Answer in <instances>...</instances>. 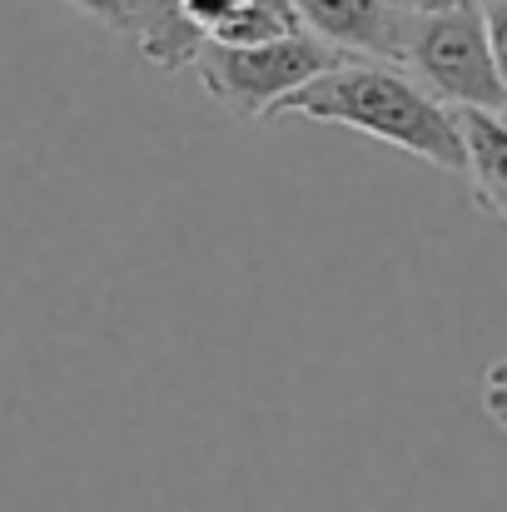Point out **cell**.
I'll return each instance as SVG.
<instances>
[{
  "label": "cell",
  "mask_w": 507,
  "mask_h": 512,
  "mask_svg": "<svg viewBox=\"0 0 507 512\" xmlns=\"http://www.w3.org/2000/svg\"><path fill=\"white\" fill-rule=\"evenodd\" d=\"M463 145H468V184L483 209H493L507 224V120L488 110H458Z\"/></svg>",
  "instance_id": "obj_6"
},
{
  "label": "cell",
  "mask_w": 507,
  "mask_h": 512,
  "mask_svg": "<svg viewBox=\"0 0 507 512\" xmlns=\"http://www.w3.org/2000/svg\"><path fill=\"white\" fill-rule=\"evenodd\" d=\"M70 5L85 10V15H95L110 30H125V15H130V0H70Z\"/></svg>",
  "instance_id": "obj_9"
},
{
  "label": "cell",
  "mask_w": 507,
  "mask_h": 512,
  "mask_svg": "<svg viewBox=\"0 0 507 512\" xmlns=\"http://www.w3.org/2000/svg\"><path fill=\"white\" fill-rule=\"evenodd\" d=\"M483 413L493 418V428L507 433V358H498V363L483 373Z\"/></svg>",
  "instance_id": "obj_7"
},
{
  "label": "cell",
  "mask_w": 507,
  "mask_h": 512,
  "mask_svg": "<svg viewBox=\"0 0 507 512\" xmlns=\"http://www.w3.org/2000/svg\"><path fill=\"white\" fill-rule=\"evenodd\" d=\"M338 60H348V50H338L329 40H319L314 30H294V35H274V40H254V45H219L209 40L194 55V75L199 85L244 120H269V110L294 95L299 85H309L314 75L334 70Z\"/></svg>",
  "instance_id": "obj_4"
},
{
  "label": "cell",
  "mask_w": 507,
  "mask_h": 512,
  "mask_svg": "<svg viewBox=\"0 0 507 512\" xmlns=\"http://www.w3.org/2000/svg\"><path fill=\"white\" fill-rule=\"evenodd\" d=\"M488 10V35H493V55H498V75L507 85V0H483Z\"/></svg>",
  "instance_id": "obj_8"
},
{
  "label": "cell",
  "mask_w": 507,
  "mask_h": 512,
  "mask_svg": "<svg viewBox=\"0 0 507 512\" xmlns=\"http://www.w3.org/2000/svg\"><path fill=\"white\" fill-rule=\"evenodd\" d=\"M274 115H299V120H319V125H343L358 135H373L403 155H418L438 170H468V145H463V125L458 110L443 105L413 70L393 65V60H338L334 70L314 75L309 85H299L294 95H284Z\"/></svg>",
  "instance_id": "obj_1"
},
{
  "label": "cell",
  "mask_w": 507,
  "mask_h": 512,
  "mask_svg": "<svg viewBox=\"0 0 507 512\" xmlns=\"http://www.w3.org/2000/svg\"><path fill=\"white\" fill-rule=\"evenodd\" d=\"M408 15H433V10H458V5H478V0H398Z\"/></svg>",
  "instance_id": "obj_10"
},
{
  "label": "cell",
  "mask_w": 507,
  "mask_h": 512,
  "mask_svg": "<svg viewBox=\"0 0 507 512\" xmlns=\"http://www.w3.org/2000/svg\"><path fill=\"white\" fill-rule=\"evenodd\" d=\"M125 30L135 35L150 65L184 70L209 40L254 45V40L294 35L304 25L289 0H130Z\"/></svg>",
  "instance_id": "obj_2"
},
{
  "label": "cell",
  "mask_w": 507,
  "mask_h": 512,
  "mask_svg": "<svg viewBox=\"0 0 507 512\" xmlns=\"http://www.w3.org/2000/svg\"><path fill=\"white\" fill-rule=\"evenodd\" d=\"M403 65L453 110H488L507 120V85L498 75L493 35H488V10L458 5V10H433V15H408L403 35Z\"/></svg>",
  "instance_id": "obj_3"
},
{
  "label": "cell",
  "mask_w": 507,
  "mask_h": 512,
  "mask_svg": "<svg viewBox=\"0 0 507 512\" xmlns=\"http://www.w3.org/2000/svg\"><path fill=\"white\" fill-rule=\"evenodd\" d=\"M299 25L348 55L403 60L408 10L398 0H289Z\"/></svg>",
  "instance_id": "obj_5"
}]
</instances>
